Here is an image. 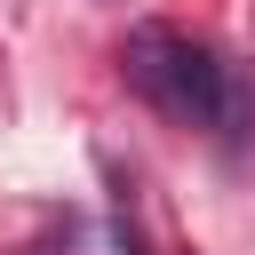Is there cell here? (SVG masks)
Returning a JSON list of instances; mask_svg holds the SVG:
<instances>
[{"label": "cell", "mask_w": 255, "mask_h": 255, "mask_svg": "<svg viewBox=\"0 0 255 255\" xmlns=\"http://www.w3.org/2000/svg\"><path fill=\"white\" fill-rule=\"evenodd\" d=\"M120 72H128V88H135L143 104H159V112L183 120V128L247 135V120H255L247 80H239L207 40H191V32H175V24H135L128 48H120Z\"/></svg>", "instance_id": "1"}]
</instances>
